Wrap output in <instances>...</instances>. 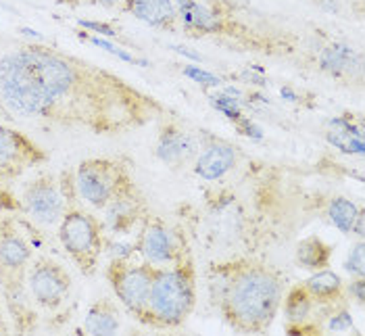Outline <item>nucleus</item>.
<instances>
[{
  "mask_svg": "<svg viewBox=\"0 0 365 336\" xmlns=\"http://www.w3.org/2000/svg\"><path fill=\"white\" fill-rule=\"evenodd\" d=\"M344 272L351 274V278H365V243L364 238H359L344 259Z\"/></svg>",
  "mask_w": 365,
  "mask_h": 336,
  "instance_id": "b1692460",
  "label": "nucleus"
},
{
  "mask_svg": "<svg viewBox=\"0 0 365 336\" xmlns=\"http://www.w3.org/2000/svg\"><path fill=\"white\" fill-rule=\"evenodd\" d=\"M0 101L13 119L94 136H123L173 113L111 69L36 42L0 56Z\"/></svg>",
  "mask_w": 365,
  "mask_h": 336,
  "instance_id": "f257e3e1",
  "label": "nucleus"
},
{
  "mask_svg": "<svg viewBox=\"0 0 365 336\" xmlns=\"http://www.w3.org/2000/svg\"><path fill=\"white\" fill-rule=\"evenodd\" d=\"M346 299L355 301L359 307H364L365 301V278H351V282H344Z\"/></svg>",
  "mask_w": 365,
  "mask_h": 336,
  "instance_id": "a878e982",
  "label": "nucleus"
},
{
  "mask_svg": "<svg viewBox=\"0 0 365 336\" xmlns=\"http://www.w3.org/2000/svg\"><path fill=\"white\" fill-rule=\"evenodd\" d=\"M197 301L198 270L190 249L175 263L155 270L148 305L140 324L150 330H178L190 320Z\"/></svg>",
  "mask_w": 365,
  "mask_h": 336,
  "instance_id": "423d86ee",
  "label": "nucleus"
},
{
  "mask_svg": "<svg viewBox=\"0 0 365 336\" xmlns=\"http://www.w3.org/2000/svg\"><path fill=\"white\" fill-rule=\"evenodd\" d=\"M247 155L232 141L211 132H198V155L192 163L195 175L205 182H220L242 166Z\"/></svg>",
  "mask_w": 365,
  "mask_h": 336,
  "instance_id": "ddd939ff",
  "label": "nucleus"
},
{
  "mask_svg": "<svg viewBox=\"0 0 365 336\" xmlns=\"http://www.w3.org/2000/svg\"><path fill=\"white\" fill-rule=\"evenodd\" d=\"M351 236H355L357 240L365 236V211H361L359 218L355 220V225H353V230H351Z\"/></svg>",
  "mask_w": 365,
  "mask_h": 336,
  "instance_id": "cd10ccee",
  "label": "nucleus"
},
{
  "mask_svg": "<svg viewBox=\"0 0 365 336\" xmlns=\"http://www.w3.org/2000/svg\"><path fill=\"white\" fill-rule=\"evenodd\" d=\"M361 211H364V207H361V205H357L353 198L336 195L328 200L326 215L330 218V222H332V225L336 228L338 232H342V234L351 236V230H353L355 220L359 218V213H361Z\"/></svg>",
  "mask_w": 365,
  "mask_h": 336,
  "instance_id": "5701e85b",
  "label": "nucleus"
},
{
  "mask_svg": "<svg viewBox=\"0 0 365 336\" xmlns=\"http://www.w3.org/2000/svg\"><path fill=\"white\" fill-rule=\"evenodd\" d=\"M28 288L36 307L44 311L61 309L73 290V278L65 265L48 255H34L28 268Z\"/></svg>",
  "mask_w": 365,
  "mask_h": 336,
  "instance_id": "1a4fd4ad",
  "label": "nucleus"
},
{
  "mask_svg": "<svg viewBox=\"0 0 365 336\" xmlns=\"http://www.w3.org/2000/svg\"><path fill=\"white\" fill-rule=\"evenodd\" d=\"M315 301L311 299L309 290L303 282L290 284L284 292L282 309L286 332L288 335H322L319 324L315 322Z\"/></svg>",
  "mask_w": 365,
  "mask_h": 336,
  "instance_id": "f3484780",
  "label": "nucleus"
},
{
  "mask_svg": "<svg viewBox=\"0 0 365 336\" xmlns=\"http://www.w3.org/2000/svg\"><path fill=\"white\" fill-rule=\"evenodd\" d=\"M73 175L80 198L96 211H103L113 196L125 188L132 180H136L134 161L125 155L84 159L76 168Z\"/></svg>",
  "mask_w": 365,
  "mask_h": 336,
  "instance_id": "0eeeda50",
  "label": "nucleus"
},
{
  "mask_svg": "<svg viewBox=\"0 0 365 336\" xmlns=\"http://www.w3.org/2000/svg\"><path fill=\"white\" fill-rule=\"evenodd\" d=\"M184 73H186L188 78H192L198 84L213 86V88H220V86L224 84L222 78H217V76H213V73H209V71H202L200 67H195V65H186V67H184Z\"/></svg>",
  "mask_w": 365,
  "mask_h": 336,
  "instance_id": "393cba45",
  "label": "nucleus"
},
{
  "mask_svg": "<svg viewBox=\"0 0 365 336\" xmlns=\"http://www.w3.org/2000/svg\"><path fill=\"white\" fill-rule=\"evenodd\" d=\"M311 61L315 69L342 84H357L364 82V55L346 40H328L322 44Z\"/></svg>",
  "mask_w": 365,
  "mask_h": 336,
  "instance_id": "dca6fc26",
  "label": "nucleus"
},
{
  "mask_svg": "<svg viewBox=\"0 0 365 336\" xmlns=\"http://www.w3.org/2000/svg\"><path fill=\"white\" fill-rule=\"evenodd\" d=\"M198 155V136L175 115V111L159 119V134L155 141V157L165 168L184 169L195 163Z\"/></svg>",
  "mask_w": 365,
  "mask_h": 336,
  "instance_id": "4468645a",
  "label": "nucleus"
},
{
  "mask_svg": "<svg viewBox=\"0 0 365 336\" xmlns=\"http://www.w3.org/2000/svg\"><path fill=\"white\" fill-rule=\"evenodd\" d=\"M155 270L157 265L146 261L136 263L132 257H111L105 268V280L109 284L115 299L138 324L148 305Z\"/></svg>",
  "mask_w": 365,
  "mask_h": 336,
  "instance_id": "6e6552de",
  "label": "nucleus"
},
{
  "mask_svg": "<svg viewBox=\"0 0 365 336\" xmlns=\"http://www.w3.org/2000/svg\"><path fill=\"white\" fill-rule=\"evenodd\" d=\"M86 4H96V6H103V9H121L123 0H80Z\"/></svg>",
  "mask_w": 365,
  "mask_h": 336,
  "instance_id": "c85d7f7f",
  "label": "nucleus"
},
{
  "mask_svg": "<svg viewBox=\"0 0 365 336\" xmlns=\"http://www.w3.org/2000/svg\"><path fill=\"white\" fill-rule=\"evenodd\" d=\"M332 257H334V247L317 234L301 238L294 247V263L307 272L330 268Z\"/></svg>",
  "mask_w": 365,
  "mask_h": 336,
  "instance_id": "4be33fe9",
  "label": "nucleus"
},
{
  "mask_svg": "<svg viewBox=\"0 0 365 336\" xmlns=\"http://www.w3.org/2000/svg\"><path fill=\"white\" fill-rule=\"evenodd\" d=\"M205 278L211 305L238 335H263L280 315L288 278L261 255L215 259Z\"/></svg>",
  "mask_w": 365,
  "mask_h": 336,
  "instance_id": "7ed1b4c3",
  "label": "nucleus"
},
{
  "mask_svg": "<svg viewBox=\"0 0 365 336\" xmlns=\"http://www.w3.org/2000/svg\"><path fill=\"white\" fill-rule=\"evenodd\" d=\"M0 121H13L11 113L6 111V107L2 105V101H0Z\"/></svg>",
  "mask_w": 365,
  "mask_h": 336,
  "instance_id": "7c9ffc66",
  "label": "nucleus"
},
{
  "mask_svg": "<svg viewBox=\"0 0 365 336\" xmlns=\"http://www.w3.org/2000/svg\"><path fill=\"white\" fill-rule=\"evenodd\" d=\"M121 328V311L111 297H98L84 317V332L92 336H111Z\"/></svg>",
  "mask_w": 365,
  "mask_h": 336,
  "instance_id": "aec40b11",
  "label": "nucleus"
},
{
  "mask_svg": "<svg viewBox=\"0 0 365 336\" xmlns=\"http://www.w3.org/2000/svg\"><path fill=\"white\" fill-rule=\"evenodd\" d=\"M180 31L236 55L276 61L307 56L303 31L242 0H175Z\"/></svg>",
  "mask_w": 365,
  "mask_h": 336,
  "instance_id": "f03ea898",
  "label": "nucleus"
},
{
  "mask_svg": "<svg viewBox=\"0 0 365 336\" xmlns=\"http://www.w3.org/2000/svg\"><path fill=\"white\" fill-rule=\"evenodd\" d=\"M48 153L26 132L0 123V186L19 180L31 169L46 166Z\"/></svg>",
  "mask_w": 365,
  "mask_h": 336,
  "instance_id": "9b49d317",
  "label": "nucleus"
},
{
  "mask_svg": "<svg viewBox=\"0 0 365 336\" xmlns=\"http://www.w3.org/2000/svg\"><path fill=\"white\" fill-rule=\"evenodd\" d=\"M134 249L140 253L146 263L163 268L175 263L184 253L190 251V245L184 232L169 225L161 215L150 213L138 228Z\"/></svg>",
  "mask_w": 365,
  "mask_h": 336,
  "instance_id": "9d476101",
  "label": "nucleus"
},
{
  "mask_svg": "<svg viewBox=\"0 0 365 336\" xmlns=\"http://www.w3.org/2000/svg\"><path fill=\"white\" fill-rule=\"evenodd\" d=\"M82 26H84V28L96 29V31H101V34H105V36H109V38H117V31H115L113 28H109L107 24H92V21H82Z\"/></svg>",
  "mask_w": 365,
  "mask_h": 336,
  "instance_id": "bb28decb",
  "label": "nucleus"
},
{
  "mask_svg": "<svg viewBox=\"0 0 365 336\" xmlns=\"http://www.w3.org/2000/svg\"><path fill=\"white\" fill-rule=\"evenodd\" d=\"M326 136H328V142L340 153L364 155V121H361V117H357V121L353 119V115L334 117L330 121V130Z\"/></svg>",
  "mask_w": 365,
  "mask_h": 336,
  "instance_id": "412c9836",
  "label": "nucleus"
},
{
  "mask_svg": "<svg viewBox=\"0 0 365 336\" xmlns=\"http://www.w3.org/2000/svg\"><path fill=\"white\" fill-rule=\"evenodd\" d=\"M153 213L150 203L136 180H132L125 188H121L111 200L105 205L103 215L107 232L115 236H130L138 230L142 222Z\"/></svg>",
  "mask_w": 365,
  "mask_h": 336,
  "instance_id": "2eb2a0df",
  "label": "nucleus"
},
{
  "mask_svg": "<svg viewBox=\"0 0 365 336\" xmlns=\"http://www.w3.org/2000/svg\"><path fill=\"white\" fill-rule=\"evenodd\" d=\"M123 13L134 15L138 21L163 31H180L175 0H123Z\"/></svg>",
  "mask_w": 365,
  "mask_h": 336,
  "instance_id": "a211bd4d",
  "label": "nucleus"
},
{
  "mask_svg": "<svg viewBox=\"0 0 365 336\" xmlns=\"http://www.w3.org/2000/svg\"><path fill=\"white\" fill-rule=\"evenodd\" d=\"M34 249L15 218L0 215V297L19 335H31L38 328V311L28 288V268Z\"/></svg>",
  "mask_w": 365,
  "mask_h": 336,
  "instance_id": "20e7f679",
  "label": "nucleus"
},
{
  "mask_svg": "<svg viewBox=\"0 0 365 336\" xmlns=\"http://www.w3.org/2000/svg\"><path fill=\"white\" fill-rule=\"evenodd\" d=\"M303 284L309 290L311 299L315 301V305H319V307L349 303L346 290H344V280L338 276L336 272H332L328 268L313 272L307 280H303Z\"/></svg>",
  "mask_w": 365,
  "mask_h": 336,
  "instance_id": "6ab92c4d",
  "label": "nucleus"
},
{
  "mask_svg": "<svg viewBox=\"0 0 365 336\" xmlns=\"http://www.w3.org/2000/svg\"><path fill=\"white\" fill-rule=\"evenodd\" d=\"M9 332H11V324H9L6 311L2 305V297H0V335H9Z\"/></svg>",
  "mask_w": 365,
  "mask_h": 336,
  "instance_id": "c756f323",
  "label": "nucleus"
},
{
  "mask_svg": "<svg viewBox=\"0 0 365 336\" xmlns=\"http://www.w3.org/2000/svg\"><path fill=\"white\" fill-rule=\"evenodd\" d=\"M61 190L65 198V211L56 224V236L63 251L69 255L73 265L82 272V276L92 278L98 272L101 257L107 253L109 232L101 218L84 207L80 198L76 175L69 169L58 173Z\"/></svg>",
  "mask_w": 365,
  "mask_h": 336,
  "instance_id": "39448f33",
  "label": "nucleus"
},
{
  "mask_svg": "<svg viewBox=\"0 0 365 336\" xmlns=\"http://www.w3.org/2000/svg\"><path fill=\"white\" fill-rule=\"evenodd\" d=\"M19 209L28 215L31 222L46 228L58 224L65 211V198L61 190L58 175L55 173H40L21 188Z\"/></svg>",
  "mask_w": 365,
  "mask_h": 336,
  "instance_id": "f8f14e48",
  "label": "nucleus"
}]
</instances>
